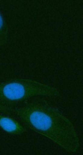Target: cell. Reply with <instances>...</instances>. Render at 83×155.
I'll use <instances>...</instances> for the list:
<instances>
[{"label": "cell", "mask_w": 83, "mask_h": 155, "mask_svg": "<svg viewBox=\"0 0 83 155\" xmlns=\"http://www.w3.org/2000/svg\"><path fill=\"white\" fill-rule=\"evenodd\" d=\"M47 98L29 100L11 115L27 129L46 137L66 152L75 153L80 142L74 126Z\"/></svg>", "instance_id": "1"}, {"label": "cell", "mask_w": 83, "mask_h": 155, "mask_svg": "<svg viewBox=\"0 0 83 155\" xmlns=\"http://www.w3.org/2000/svg\"><path fill=\"white\" fill-rule=\"evenodd\" d=\"M60 96L56 87L35 79L16 77L0 81V113L11 115L29 100Z\"/></svg>", "instance_id": "2"}, {"label": "cell", "mask_w": 83, "mask_h": 155, "mask_svg": "<svg viewBox=\"0 0 83 155\" xmlns=\"http://www.w3.org/2000/svg\"><path fill=\"white\" fill-rule=\"evenodd\" d=\"M0 127L11 135H21L27 131L26 127L15 117L2 113H0Z\"/></svg>", "instance_id": "3"}, {"label": "cell", "mask_w": 83, "mask_h": 155, "mask_svg": "<svg viewBox=\"0 0 83 155\" xmlns=\"http://www.w3.org/2000/svg\"><path fill=\"white\" fill-rule=\"evenodd\" d=\"M9 35V26L0 12V46L7 41Z\"/></svg>", "instance_id": "4"}]
</instances>
